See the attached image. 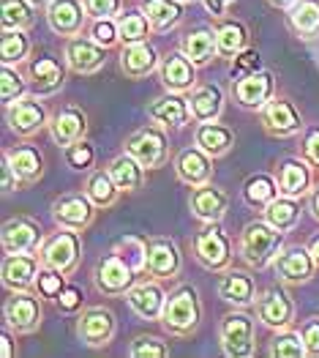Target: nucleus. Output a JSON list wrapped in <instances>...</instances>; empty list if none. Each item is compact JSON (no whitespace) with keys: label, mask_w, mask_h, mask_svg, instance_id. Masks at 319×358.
Wrapping results in <instances>:
<instances>
[{"label":"nucleus","mask_w":319,"mask_h":358,"mask_svg":"<svg viewBox=\"0 0 319 358\" xmlns=\"http://www.w3.org/2000/svg\"><path fill=\"white\" fill-rule=\"evenodd\" d=\"M281 246V236L276 233V227L267 222H254L246 227L243 233V255L251 266H265Z\"/></svg>","instance_id":"f257e3e1"},{"label":"nucleus","mask_w":319,"mask_h":358,"mask_svg":"<svg viewBox=\"0 0 319 358\" xmlns=\"http://www.w3.org/2000/svg\"><path fill=\"white\" fill-rule=\"evenodd\" d=\"M200 320V303H197V293L191 287H180L170 301L164 303V323L167 329L186 334L197 326Z\"/></svg>","instance_id":"f03ea898"},{"label":"nucleus","mask_w":319,"mask_h":358,"mask_svg":"<svg viewBox=\"0 0 319 358\" xmlns=\"http://www.w3.org/2000/svg\"><path fill=\"white\" fill-rule=\"evenodd\" d=\"M221 342L230 356H248L254 350V326L246 315H227L221 326Z\"/></svg>","instance_id":"7ed1b4c3"},{"label":"nucleus","mask_w":319,"mask_h":358,"mask_svg":"<svg viewBox=\"0 0 319 358\" xmlns=\"http://www.w3.org/2000/svg\"><path fill=\"white\" fill-rule=\"evenodd\" d=\"M128 153L142 164V167H156L164 162L167 153V140L158 129H140L137 134H131L128 140Z\"/></svg>","instance_id":"20e7f679"},{"label":"nucleus","mask_w":319,"mask_h":358,"mask_svg":"<svg viewBox=\"0 0 319 358\" xmlns=\"http://www.w3.org/2000/svg\"><path fill=\"white\" fill-rule=\"evenodd\" d=\"M131 266L120 257V255H110L107 260H101L98 263V271H96V282H98V287L104 290V293H123L128 285H131Z\"/></svg>","instance_id":"39448f33"},{"label":"nucleus","mask_w":319,"mask_h":358,"mask_svg":"<svg viewBox=\"0 0 319 358\" xmlns=\"http://www.w3.org/2000/svg\"><path fill=\"white\" fill-rule=\"evenodd\" d=\"M197 257L207 268H221L230 260V243L218 227H205L197 236Z\"/></svg>","instance_id":"423d86ee"},{"label":"nucleus","mask_w":319,"mask_h":358,"mask_svg":"<svg viewBox=\"0 0 319 358\" xmlns=\"http://www.w3.org/2000/svg\"><path fill=\"white\" fill-rule=\"evenodd\" d=\"M77 255H80V243L71 233H60L44 246V263L52 271H60V273L77 263Z\"/></svg>","instance_id":"0eeeda50"},{"label":"nucleus","mask_w":319,"mask_h":358,"mask_svg":"<svg viewBox=\"0 0 319 358\" xmlns=\"http://www.w3.org/2000/svg\"><path fill=\"white\" fill-rule=\"evenodd\" d=\"M50 25L55 33H77L82 28V6L77 0H52L50 3Z\"/></svg>","instance_id":"6e6552de"},{"label":"nucleus","mask_w":319,"mask_h":358,"mask_svg":"<svg viewBox=\"0 0 319 358\" xmlns=\"http://www.w3.org/2000/svg\"><path fill=\"white\" fill-rule=\"evenodd\" d=\"M177 249H175L172 241H153L147 246V260H145V268L153 273V276H172L177 271Z\"/></svg>","instance_id":"1a4fd4ad"},{"label":"nucleus","mask_w":319,"mask_h":358,"mask_svg":"<svg viewBox=\"0 0 319 358\" xmlns=\"http://www.w3.org/2000/svg\"><path fill=\"white\" fill-rule=\"evenodd\" d=\"M112 315L107 309H90L80 320V336L87 345H104L112 336Z\"/></svg>","instance_id":"9d476101"},{"label":"nucleus","mask_w":319,"mask_h":358,"mask_svg":"<svg viewBox=\"0 0 319 358\" xmlns=\"http://www.w3.org/2000/svg\"><path fill=\"white\" fill-rule=\"evenodd\" d=\"M270 90H273L270 74L254 71V74H246V77L237 83L235 93H237L240 104H246V107H260V104H265V101H267Z\"/></svg>","instance_id":"9b49d317"},{"label":"nucleus","mask_w":319,"mask_h":358,"mask_svg":"<svg viewBox=\"0 0 319 358\" xmlns=\"http://www.w3.org/2000/svg\"><path fill=\"white\" fill-rule=\"evenodd\" d=\"M191 208L197 216H202L207 222H218L227 210V194L221 189H213V186H205V189H197L191 194Z\"/></svg>","instance_id":"f8f14e48"},{"label":"nucleus","mask_w":319,"mask_h":358,"mask_svg":"<svg viewBox=\"0 0 319 358\" xmlns=\"http://www.w3.org/2000/svg\"><path fill=\"white\" fill-rule=\"evenodd\" d=\"M276 273L287 282H306L311 276V252L290 249L276 260Z\"/></svg>","instance_id":"ddd939ff"},{"label":"nucleus","mask_w":319,"mask_h":358,"mask_svg":"<svg viewBox=\"0 0 319 358\" xmlns=\"http://www.w3.org/2000/svg\"><path fill=\"white\" fill-rule=\"evenodd\" d=\"M36 241H38V230L30 222H25V219H14V222H8L3 227V246L11 255L28 252V249L36 246Z\"/></svg>","instance_id":"4468645a"},{"label":"nucleus","mask_w":319,"mask_h":358,"mask_svg":"<svg viewBox=\"0 0 319 358\" xmlns=\"http://www.w3.org/2000/svg\"><path fill=\"white\" fill-rule=\"evenodd\" d=\"M260 317L267 326H287L292 317V303L281 290H267L260 299Z\"/></svg>","instance_id":"2eb2a0df"},{"label":"nucleus","mask_w":319,"mask_h":358,"mask_svg":"<svg viewBox=\"0 0 319 358\" xmlns=\"http://www.w3.org/2000/svg\"><path fill=\"white\" fill-rule=\"evenodd\" d=\"M120 66L128 77H145L147 71H153V66H156V52H153V47H147L142 41L128 44L123 58H120Z\"/></svg>","instance_id":"dca6fc26"},{"label":"nucleus","mask_w":319,"mask_h":358,"mask_svg":"<svg viewBox=\"0 0 319 358\" xmlns=\"http://www.w3.org/2000/svg\"><path fill=\"white\" fill-rule=\"evenodd\" d=\"M55 219H58L63 227H71V230H80L90 222V206H87L85 197H63L58 206H55Z\"/></svg>","instance_id":"f3484780"},{"label":"nucleus","mask_w":319,"mask_h":358,"mask_svg":"<svg viewBox=\"0 0 319 358\" xmlns=\"http://www.w3.org/2000/svg\"><path fill=\"white\" fill-rule=\"evenodd\" d=\"M85 134V115L80 110H63L52 120V137L60 145H71Z\"/></svg>","instance_id":"a211bd4d"},{"label":"nucleus","mask_w":319,"mask_h":358,"mask_svg":"<svg viewBox=\"0 0 319 358\" xmlns=\"http://www.w3.org/2000/svg\"><path fill=\"white\" fill-rule=\"evenodd\" d=\"M8 123L14 131L20 134H33L44 126V110L33 101H17L11 110H8Z\"/></svg>","instance_id":"6ab92c4d"},{"label":"nucleus","mask_w":319,"mask_h":358,"mask_svg":"<svg viewBox=\"0 0 319 358\" xmlns=\"http://www.w3.org/2000/svg\"><path fill=\"white\" fill-rule=\"evenodd\" d=\"M6 317H8V323L14 329L20 331L36 329V323H38V303L28 299V296H14V299L8 301V306H6Z\"/></svg>","instance_id":"aec40b11"},{"label":"nucleus","mask_w":319,"mask_h":358,"mask_svg":"<svg viewBox=\"0 0 319 358\" xmlns=\"http://www.w3.org/2000/svg\"><path fill=\"white\" fill-rule=\"evenodd\" d=\"M262 120H265V126H267L270 131H276V134H292V131L300 126L295 110H292L287 101H270V104L265 107Z\"/></svg>","instance_id":"412c9836"},{"label":"nucleus","mask_w":319,"mask_h":358,"mask_svg":"<svg viewBox=\"0 0 319 358\" xmlns=\"http://www.w3.org/2000/svg\"><path fill=\"white\" fill-rule=\"evenodd\" d=\"M161 77H164V85L167 88L186 90L191 88V83H194V69H191V63L183 58V55H170V58L164 60Z\"/></svg>","instance_id":"4be33fe9"},{"label":"nucleus","mask_w":319,"mask_h":358,"mask_svg":"<svg viewBox=\"0 0 319 358\" xmlns=\"http://www.w3.org/2000/svg\"><path fill=\"white\" fill-rule=\"evenodd\" d=\"M68 63H71V69H77V71H96L101 63H104V52L96 47V44H90V41H71L68 44Z\"/></svg>","instance_id":"5701e85b"},{"label":"nucleus","mask_w":319,"mask_h":358,"mask_svg":"<svg viewBox=\"0 0 319 358\" xmlns=\"http://www.w3.org/2000/svg\"><path fill=\"white\" fill-rule=\"evenodd\" d=\"M128 303H131V309L137 315L156 317L161 312V306H164V296H161V290L156 285H140V287H134L128 293Z\"/></svg>","instance_id":"b1692460"},{"label":"nucleus","mask_w":319,"mask_h":358,"mask_svg":"<svg viewBox=\"0 0 319 358\" xmlns=\"http://www.w3.org/2000/svg\"><path fill=\"white\" fill-rule=\"evenodd\" d=\"M177 173H180V178L186 180V183L200 186V183L210 178V164H207V159L200 150H186L177 159Z\"/></svg>","instance_id":"393cba45"},{"label":"nucleus","mask_w":319,"mask_h":358,"mask_svg":"<svg viewBox=\"0 0 319 358\" xmlns=\"http://www.w3.org/2000/svg\"><path fill=\"white\" fill-rule=\"evenodd\" d=\"M218 293H221V299L235 303V306H246L254 296V285L246 273H227L218 285Z\"/></svg>","instance_id":"a878e982"},{"label":"nucleus","mask_w":319,"mask_h":358,"mask_svg":"<svg viewBox=\"0 0 319 358\" xmlns=\"http://www.w3.org/2000/svg\"><path fill=\"white\" fill-rule=\"evenodd\" d=\"M36 276V260L33 257H20V255H11L3 266V282L8 287H28Z\"/></svg>","instance_id":"bb28decb"},{"label":"nucleus","mask_w":319,"mask_h":358,"mask_svg":"<svg viewBox=\"0 0 319 358\" xmlns=\"http://www.w3.org/2000/svg\"><path fill=\"white\" fill-rule=\"evenodd\" d=\"M30 71H33V90L38 93H52L63 83V71L52 58H38Z\"/></svg>","instance_id":"cd10ccee"},{"label":"nucleus","mask_w":319,"mask_h":358,"mask_svg":"<svg viewBox=\"0 0 319 358\" xmlns=\"http://www.w3.org/2000/svg\"><path fill=\"white\" fill-rule=\"evenodd\" d=\"M290 20L295 30H300L303 36H314V33H319V3L317 0L295 3L290 11Z\"/></svg>","instance_id":"c85d7f7f"},{"label":"nucleus","mask_w":319,"mask_h":358,"mask_svg":"<svg viewBox=\"0 0 319 358\" xmlns=\"http://www.w3.org/2000/svg\"><path fill=\"white\" fill-rule=\"evenodd\" d=\"M140 162L134 159V156H120L112 162V170H110V176L115 180L117 189H137L140 183H142V173H140Z\"/></svg>","instance_id":"c756f323"},{"label":"nucleus","mask_w":319,"mask_h":358,"mask_svg":"<svg viewBox=\"0 0 319 358\" xmlns=\"http://www.w3.org/2000/svg\"><path fill=\"white\" fill-rule=\"evenodd\" d=\"M197 143L202 145V150L218 156L232 145V131L224 129V126H216V123H205L202 129L197 131Z\"/></svg>","instance_id":"7c9ffc66"},{"label":"nucleus","mask_w":319,"mask_h":358,"mask_svg":"<svg viewBox=\"0 0 319 358\" xmlns=\"http://www.w3.org/2000/svg\"><path fill=\"white\" fill-rule=\"evenodd\" d=\"M191 113L197 120H213L221 113V90L218 88H202L194 93L191 99Z\"/></svg>","instance_id":"2f4dec72"},{"label":"nucleus","mask_w":319,"mask_h":358,"mask_svg":"<svg viewBox=\"0 0 319 358\" xmlns=\"http://www.w3.org/2000/svg\"><path fill=\"white\" fill-rule=\"evenodd\" d=\"M150 118L161 120V123H172L180 126L186 120V104L177 99V96H164L158 101L150 104Z\"/></svg>","instance_id":"473e14b6"},{"label":"nucleus","mask_w":319,"mask_h":358,"mask_svg":"<svg viewBox=\"0 0 319 358\" xmlns=\"http://www.w3.org/2000/svg\"><path fill=\"white\" fill-rule=\"evenodd\" d=\"M8 162H11L14 173H17V178L36 180L38 176H41V159H38V153H36V150H30V148L14 150V153L8 156Z\"/></svg>","instance_id":"72a5a7b5"},{"label":"nucleus","mask_w":319,"mask_h":358,"mask_svg":"<svg viewBox=\"0 0 319 358\" xmlns=\"http://www.w3.org/2000/svg\"><path fill=\"white\" fill-rule=\"evenodd\" d=\"M216 47L224 55H237L246 47V30H243V25H237V22L221 25L218 33H216Z\"/></svg>","instance_id":"f704fd0d"},{"label":"nucleus","mask_w":319,"mask_h":358,"mask_svg":"<svg viewBox=\"0 0 319 358\" xmlns=\"http://www.w3.org/2000/svg\"><path fill=\"white\" fill-rule=\"evenodd\" d=\"M216 50H218V47H216V36L207 33V30H197V33H191V36L186 38V55L191 60H197V63L210 60Z\"/></svg>","instance_id":"c9c22d12"},{"label":"nucleus","mask_w":319,"mask_h":358,"mask_svg":"<svg viewBox=\"0 0 319 358\" xmlns=\"http://www.w3.org/2000/svg\"><path fill=\"white\" fill-rule=\"evenodd\" d=\"M306 183H309V173H306V167L303 164H297V162H287L284 167H281V178H279V186H281V192L284 194H300V192H306Z\"/></svg>","instance_id":"e433bc0d"},{"label":"nucleus","mask_w":319,"mask_h":358,"mask_svg":"<svg viewBox=\"0 0 319 358\" xmlns=\"http://www.w3.org/2000/svg\"><path fill=\"white\" fill-rule=\"evenodd\" d=\"M145 11H147V20H150L156 28L175 25V22H177V17H180V8L175 6L172 0H147Z\"/></svg>","instance_id":"4c0bfd02"},{"label":"nucleus","mask_w":319,"mask_h":358,"mask_svg":"<svg viewBox=\"0 0 319 358\" xmlns=\"http://www.w3.org/2000/svg\"><path fill=\"white\" fill-rule=\"evenodd\" d=\"M267 222L276 230H290L292 224L297 222V206L290 200H270L267 203Z\"/></svg>","instance_id":"58836bf2"},{"label":"nucleus","mask_w":319,"mask_h":358,"mask_svg":"<svg viewBox=\"0 0 319 358\" xmlns=\"http://www.w3.org/2000/svg\"><path fill=\"white\" fill-rule=\"evenodd\" d=\"M30 8L25 0H6L3 3V28L6 30H22L30 25Z\"/></svg>","instance_id":"ea45409f"},{"label":"nucleus","mask_w":319,"mask_h":358,"mask_svg":"<svg viewBox=\"0 0 319 358\" xmlns=\"http://www.w3.org/2000/svg\"><path fill=\"white\" fill-rule=\"evenodd\" d=\"M145 33H147V20L142 14H126V17L117 22V36H120L126 44L142 41Z\"/></svg>","instance_id":"a19ab883"},{"label":"nucleus","mask_w":319,"mask_h":358,"mask_svg":"<svg viewBox=\"0 0 319 358\" xmlns=\"http://www.w3.org/2000/svg\"><path fill=\"white\" fill-rule=\"evenodd\" d=\"M87 192H90V200L96 206H110L112 197H115V180L112 176H104V173H96L90 183H87Z\"/></svg>","instance_id":"79ce46f5"},{"label":"nucleus","mask_w":319,"mask_h":358,"mask_svg":"<svg viewBox=\"0 0 319 358\" xmlns=\"http://www.w3.org/2000/svg\"><path fill=\"white\" fill-rule=\"evenodd\" d=\"M115 252L126 260V263H128V266H131V268H142V266H145V260H147V246L137 238L117 241Z\"/></svg>","instance_id":"37998d69"},{"label":"nucleus","mask_w":319,"mask_h":358,"mask_svg":"<svg viewBox=\"0 0 319 358\" xmlns=\"http://www.w3.org/2000/svg\"><path fill=\"white\" fill-rule=\"evenodd\" d=\"M25 52H28V41H25V36L20 33V30H6L3 33V44H0V55L6 63H11V60H20L25 58Z\"/></svg>","instance_id":"c03bdc74"},{"label":"nucleus","mask_w":319,"mask_h":358,"mask_svg":"<svg viewBox=\"0 0 319 358\" xmlns=\"http://www.w3.org/2000/svg\"><path fill=\"white\" fill-rule=\"evenodd\" d=\"M131 356L164 358V356H170V348H167L161 339H156V336H140V339H134V345H131Z\"/></svg>","instance_id":"a18cd8bd"},{"label":"nucleus","mask_w":319,"mask_h":358,"mask_svg":"<svg viewBox=\"0 0 319 358\" xmlns=\"http://www.w3.org/2000/svg\"><path fill=\"white\" fill-rule=\"evenodd\" d=\"M306 353V345L300 342V336L295 334H284L273 342V356H281V358H297Z\"/></svg>","instance_id":"49530a36"},{"label":"nucleus","mask_w":319,"mask_h":358,"mask_svg":"<svg viewBox=\"0 0 319 358\" xmlns=\"http://www.w3.org/2000/svg\"><path fill=\"white\" fill-rule=\"evenodd\" d=\"M246 197H248V203H254V206L270 203V200H273V183L267 178H251L246 183Z\"/></svg>","instance_id":"de8ad7c7"},{"label":"nucleus","mask_w":319,"mask_h":358,"mask_svg":"<svg viewBox=\"0 0 319 358\" xmlns=\"http://www.w3.org/2000/svg\"><path fill=\"white\" fill-rule=\"evenodd\" d=\"M0 77H3L0 80V99H3V104H14V99H20V93H22V80L14 71H8V69H3Z\"/></svg>","instance_id":"09e8293b"},{"label":"nucleus","mask_w":319,"mask_h":358,"mask_svg":"<svg viewBox=\"0 0 319 358\" xmlns=\"http://www.w3.org/2000/svg\"><path fill=\"white\" fill-rule=\"evenodd\" d=\"M90 162H93L90 145H85V143H71V145H68V164H71V167L85 170V167H90Z\"/></svg>","instance_id":"8fccbe9b"},{"label":"nucleus","mask_w":319,"mask_h":358,"mask_svg":"<svg viewBox=\"0 0 319 358\" xmlns=\"http://www.w3.org/2000/svg\"><path fill=\"white\" fill-rule=\"evenodd\" d=\"M38 287H41V293H44L47 299L60 296V293H63V276H60V271H55V273H41V276H38Z\"/></svg>","instance_id":"3c124183"},{"label":"nucleus","mask_w":319,"mask_h":358,"mask_svg":"<svg viewBox=\"0 0 319 358\" xmlns=\"http://www.w3.org/2000/svg\"><path fill=\"white\" fill-rule=\"evenodd\" d=\"M303 345H306V353L319 356V320H309L303 326Z\"/></svg>","instance_id":"603ef678"},{"label":"nucleus","mask_w":319,"mask_h":358,"mask_svg":"<svg viewBox=\"0 0 319 358\" xmlns=\"http://www.w3.org/2000/svg\"><path fill=\"white\" fill-rule=\"evenodd\" d=\"M85 6H87V14H93V17H112L117 11V0H85Z\"/></svg>","instance_id":"864d4df0"},{"label":"nucleus","mask_w":319,"mask_h":358,"mask_svg":"<svg viewBox=\"0 0 319 358\" xmlns=\"http://www.w3.org/2000/svg\"><path fill=\"white\" fill-rule=\"evenodd\" d=\"M257 69H260V55H257V52H243V55L237 58V66H235L237 74H246V71L254 74Z\"/></svg>","instance_id":"5fc2aeb1"},{"label":"nucleus","mask_w":319,"mask_h":358,"mask_svg":"<svg viewBox=\"0 0 319 358\" xmlns=\"http://www.w3.org/2000/svg\"><path fill=\"white\" fill-rule=\"evenodd\" d=\"M115 33L117 30L110 25V22H98L96 28H93V38L98 41V44H104V47H110L112 41H115Z\"/></svg>","instance_id":"6e6d98bb"},{"label":"nucleus","mask_w":319,"mask_h":358,"mask_svg":"<svg viewBox=\"0 0 319 358\" xmlns=\"http://www.w3.org/2000/svg\"><path fill=\"white\" fill-rule=\"evenodd\" d=\"M60 306H63V309H68V312H71V309H77V306H80V290H74V287L63 290V293H60Z\"/></svg>","instance_id":"4d7b16f0"},{"label":"nucleus","mask_w":319,"mask_h":358,"mask_svg":"<svg viewBox=\"0 0 319 358\" xmlns=\"http://www.w3.org/2000/svg\"><path fill=\"white\" fill-rule=\"evenodd\" d=\"M14 167H11V162L6 159V164H3V192H11L14 189Z\"/></svg>","instance_id":"13d9d810"},{"label":"nucleus","mask_w":319,"mask_h":358,"mask_svg":"<svg viewBox=\"0 0 319 358\" xmlns=\"http://www.w3.org/2000/svg\"><path fill=\"white\" fill-rule=\"evenodd\" d=\"M306 150H309V159H311L314 164H319V131L309 137V143H306Z\"/></svg>","instance_id":"bf43d9fd"},{"label":"nucleus","mask_w":319,"mask_h":358,"mask_svg":"<svg viewBox=\"0 0 319 358\" xmlns=\"http://www.w3.org/2000/svg\"><path fill=\"white\" fill-rule=\"evenodd\" d=\"M232 0H205V6L213 11V14H224V8L230 6Z\"/></svg>","instance_id":"052dcab7"},{"label":"nucleus","mask_w":319,"mask_h":358,"mask_svg":"<svg viewBox=\"0 0 319 358\" xmlns=\"http://www.w3.org/2000/svg\"><path fill=\"white\" fill-rule=\"evenodd\" d=\"M0 342H3V358H11V356H14V353H11V342H8V336H3Z\"/></svg>","instance_id":"680f3d73"},{"label":"nucleus","mask_w":319,"mask_h":358,"mask_svg":"<svg viewBox=\"0 0 319 358\" xmlns=\"http://www.w3.org/2000/svg\"><path fill=\"white\" fill-rule=\"evenodd\" d=\"M311 257L319 263V238H314V243H311Z\"/></svg>","instance_id":"e2e57ef3"},{"label":"nucleus","mask_w":319,"mask_h":358,"mask_svg":"<svg viewBox=\"0 0 319 358\" xmlns=\"http://www.w3.org/2000/svg\"><path fill=\"white\" fill-rule=\"evenodd\" d=\"M314 210H317V216H319V192L314 194Z\"/></svg>","instance_id":"0e129e2a"},{"label":"nucleus","mask_w":319,"mask_h":358,"mask_svg":"<svg viewBox=\"0 0 319 358\" xmlns=\"http://www.w3.org/2000/svg\"><path fill=\"white\" fill-rule=\"evenodd\" d=\"M273 3H279V6H287V3H292V0H273Z\"/></svg>","instance_id":"69168bd1"},{"label":"nucleus","mask_w":319,"mask_h":358,"mask_svg":"<svg viewBox=\"0 0 319 358\" xmlns=\"http://www.w3.org/2000/svg\"><path fill=\"white\" fill-rule=\"evenodd\" d=\"M30 3H41V0H30Z\"/></svg>","instance_id":"338daca9"}]
</instances>
